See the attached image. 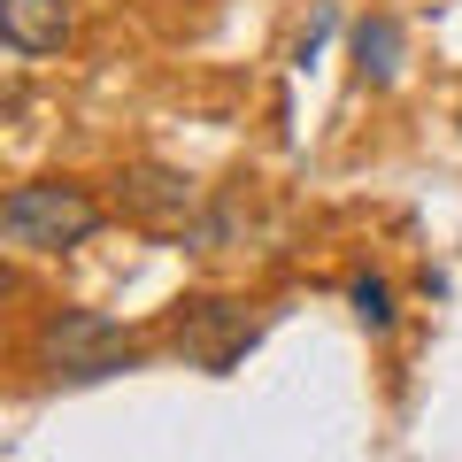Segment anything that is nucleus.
<instances>
[{
  "label": "nucleus",
  "mask_w": 462,
  "mask_h": 462,
  "mask_svg": "<svg viewBox=\"0 0 462 462\" xmlns=\"http://www.w3.org/2000/svg\"><path fill=\"white\" fill-rule=\"evenodd\" d=\"M39 363L62 385H93V378H116V370H139V346L100 309H54L39 324Z\"/></svg>",
  "instance_id": "f03ea898"
},
{
  "label": "nucleus",
  "mask_w": 462,
  "mask_h": 462,
  "mask_svg": "<svg viewBox=\"0 0 462 462\" xmlns=\"http://www.w3.org/2000/svg\"><path fill=\"white\" fill-rule=\"evenodd\" d=\"M254 339H263V316H247V300H216V293L185 300L178 324H170V346H178L193 370H208V378H224Z\"/></svg>",
  "instance_id": "7ed1b4c3"
},
{
  "label": "nucleus",
  "mask_w": 462,
  "mask_h": 462,
  "mask_svg": "<svg viewBox=\"0 0 462 462\" xmlns=\"http://www.w3.org/2000/svg\"><path fill=\"white\" fill-rule=\"evenodd\" d=\"M401 54H409L401 16H363V23H355V78H363V85H393L401 78Z\"/></svg>",
  "instance_id": "423d86ee"
},
{
  "label": "nucleus",
  "mask_w": 462,
  "mask_h": 462,
  "mask_svg": "<svg viewBox=\"0 0 462 462\" xmlns=\"http://www.w3.org/2000/svg\"><path fill=\"white\" fill-rule=\"evenodd\" d=\"M69 0H0V39L16 54H62L69 47Z\"/></svg>",
  "instance_id": "39448f33"
},
{
  "label": "nucleus",
  "mask_w": 462,
  "mask_h": 462,
  "mask_svg": "<svg viewBox=\"0 0 462 462\" xmlns=\"http://www.w3.org/2000/svg\"><path fill=\"white\" fill-rule=\"evenodd\" d=\"M346 300H355V324H363V331H393V285H385V278H355Z\"/></svg>",
  "instance_id": "0eeeda50"
},
{
  "label": "nucleus",
  "mask_w": 462,
  "mask_h": 462,
  "mask_svg": "<svg viewBox=\"0 0 462 462\" xmlns=\"http://www.w3.org/2000/svg\"><path fill=\"white\" fill-rule=\"evenodd\" d=\"M116 208L132 216L139 231H193V216H200V185L185 178V170H170V162H139V170H124V185H116Z\"/></svg>",
  "instance_id": "20e7f679"
},
{
  "label": "nucleus",
  "mask_w": 462,
  "mask_h": 462,
  "mask_svg": "<svg viewBox=\"0 0 462 462\" xmlns=\"http://www.w3.org/2000/svg\"><path fill=\"white\" fill-rule=\"evenodd\" d=\"M331 23H339V8H331V0H324V8H316V16H309V32H300V62H316V54H324V39H331Z\"/></svg>",
  "instance_id": "6e6552de"
},
{
  "label": "nucleus",
  "mask_w": 462,
  "mask_h": 462,
  "mask_svg": "<svg viewBox=\"0 0 462 462\" xmlns=\"http://www.w3.org/2000/svg\"><path fill=\"white\" fill-rule=\"evenodd\" d=\"M0 231L16 254H62V247H85L100 231V200L69 178H32L0 200Z\"/></svg>",
  "instance_id": "f257e3e1"
}]
</instances>
